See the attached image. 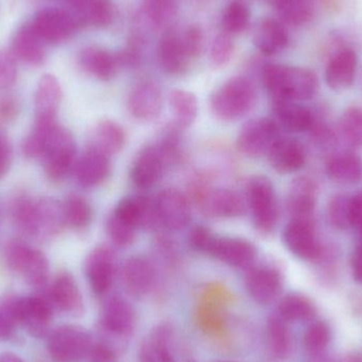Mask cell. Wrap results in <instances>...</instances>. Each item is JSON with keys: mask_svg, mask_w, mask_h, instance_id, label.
Instances as JSON below:
<instances>
[{"mask_svg": "<svg viewBox=\"0 0 362 362\" xmlns=\"http://www.w3.org/2000/svg\"><path fill=\"white\" fill-rule=\"evenodd\" d=\"M112 157L89 146L76 163V177L83 187H95L107 180L112 172Z\"/></svg>", "mask_w": 362, "mask_h": 362, "instance_id": "7402d4cb", "label": "cell"}, {"mask_svg": "<svg viewBox=\"0 0 362 362\" xmlns=\"http://www.w3.org/2000/svg\"><path fill=\"white\" fill-rule=\"evenodd\" d=\"M91 362H116L117 354L114 349L104 342L93 344L89 352Z\"/></svg>", "mask_w": 362, "mask_h": 362, "instance_id": "816d5d0a", "label": "cell"}, {"mask_svg": "<svg viewBox=\"0 0 362 362\" xmlns=\"http://www.w3.org/2000/svg\"><path fill=\"white\" fill-rule=\"evenodd\" d=\"M318 187L308 176H299L291 181L287 194L286 208L291 218L313 219L316 209Z\"/></svg>", "mask_w": 362, "mask_h": 362, "instance_id": "d4e9b609", "label": "cell"}, {"mask_svg": "<svg viewBox=\"0 0 362 362\" xmlns=\"http://www.w3.org/2000/svg\"><path fill=\"white\" fill-rule=\"evenodd\" d=\"M66 225L76 230L88 227L93 219V209L89 202L80 195H70L63 204Z\"/></svg>", "mask_w": 362, "mask_h": 362, "instance_id": "74e56055", "label": "cell"}, {"mask_svg": "<svg viewBox=\"0 0 362 362\" xmlns=\"http://www.w3.org/2000/svg\"><path fill=\"white\" fill-rule=\"evenodd\" d=\"M121 280L129 295L144 297L154 287L156 272L150 259L141 255H133L123 263Z\"/></svg>", "mask_w": 362, "mask_h": 362, "instance_id": "d6986e66", "label": "cell"}, {"mask_svg": "<svg viewBox=\"0 0 362 362\" xmlns=\"http://www.w3.org/2000/svg\"><path fill=\"white\" fill-rule=\"evenodd\" d=\"M267 336L272 354L280 359L286 358L291 352V337L284 319L272 317L267 323Z\"/></svg>", "mask_w": 362, "mask_h": 362, "instance_id": "ab89813d", "label": "cell"}, {"mask_svg": "<svg viewBox=\"0 0 362 362\" xmlns=\"http://www.w3.org/2000/svg\"><path fill=\"white\" fill-rule=\"evenodd\" d=\"M217 235L213 233L208 227L202 225L194 226L187 235L189 246L202 255H210L214 246Z\"/></svg>", "mask_w": 362, "mask_h": 362, "instance_id": "7dc6e473", "label": "cell"}, {"mask_svg": "<svg viewBox=\"0 0 362 362\" xmlns=\"http://www.w3.org/2000/svg\"><path fill=\"white\" fill-rule=\"evenodd\" d=\"M283 23L293 27L308 25L316 13L317 0H269Z\"/></svg>", "mask_w": 362, "mask_h": 362, "instance_id": "d590c367", "label": "cell"}, {"mask_svg": "<svg viewBox=\"0 0 362 362\" xmlns=\"http://www.w3.org/2000/svg\"><path fill=\"white\" fill-rule=\"evenodd\" d=\"M253 42L263 54L276 55L288 46V33L281 21L265 18L255 29Z\"/></svg>", "mask_w": 362, "mask_h": 362, "instance_id": "4dcf8cb0", "label": "cell"}, {"mask_svg": "<svg viewBox=\"0 0 362 362\" xmlns=\"http://www.w3.org/2000/svg\"><path fill=\"white\" fill-rule=\"evenodd\" d=\"M329 329L325 323L313 325L304 336V344L310 352H319L329 344Z\"/></svg>", "mask_w": 362, "mask_h": 362, "instance_id": "c3c4849f", "label": "cell"}, {"mask_svg": "<svg viewBox=\"0 0 362 362\" xmlns=\"http://www.w3.org/2000/svg\"><path fill=\"white\" fill-rule=\"evenodd\" d=\"M137 323L135 310L124 298L114 296L106 300L101 310L102 329L117 337H127L133 333Z\"/></svg>", "mask_w": 362, "mask_h": 362, "instance_id": "e0dca14e", "label": "cell"}, {"mask_svg": "<svg viewBox=\"0 0 362 362\" xmlns=\"http://www.w3.org/2000/svg\"><path fill=\"white\" fill-rule=\"evenodd\" d=\"M262 81L272 101H308L318 93V78L308 68L268 64Z\"/></svg>", "mask_w": 362, "mask_h": 362, "instance_id": "6da1fadb", "label": "cell"}, {"mask_svg": "<svg viewBox=\"0 0 362 362\" xmlns=\"http://www.w3.org/2000/svg\"><path fill=\"white\" fill-rule=\"evenodd\" d=\"M0 362H23L17 355L12 353H4L0 355Z\"/></svg>", "mask_w": 362, "mask_h": 362, "instance_id": "6f0895ef", "label": "cell"}, {"mask_svg": "<svg viewBox=\"0 0 362 362\" xmlns=\"http://www.w3.org/2000/svg\"><path fill=\"white\" fill-rule=\"evenodd\" d=\"M340 131L349 146L353 148L362 146V110L349 107L340 119Z\"/></svg>", "mask_w": 362, "mask_h": 362, "instance_id": "7bdbcfd3", "label": "cell"}, {"mask_svg": "<svg viewBox=\"0 0 362 362\" xmlns=\"http://www.w3.org/2000/svg\"><path fill=\"white\" fill-rule=\"evenodd\" d=\"M167 160L157 144L142 148L131 168V180L138 189H150L163 177Z\"/></svg>", "mask_w": 362, "mask_h": 362, "instance_id": "ac0fdd59", "label": "cell"}, {"mask_svg": "<svg viewBox=\"0 0 362 362\" xmlns=\"http://www.w3.org/2000/svg\"><path fill=\"white\" fill-rule=\"evenodd\" d=\"M218 362H227V361H218Z\"/></svg>", "mask_w": 362, "mask_h": 362, "instance_id": "680465c9", "label": "cell"}, {"mask_svg": "<svg viewBox=\"0 0 362 362\" xmlns=\"http://www.w3.org/2000/svg\"><path fill=\"white\" fill-rule=\"evenodd\" d=\"M112 213L137 229H152L159 223L155 202L144 195L122 198Z\"/></svg>", "mask_w": 362, "mask_h": 362, "instance_id": "cb8c5ba5", "label": "cell"}, {"mask_svg": "<svg viewBox=\"0 0 362 362\" xmlns=\"http://www.w3.org/2000/svg\"><path fill=\"white\" fill-rule=\"evenodd\" d=\"M88 332L78 325H63L51 334L48 352L57 362H76L88 356L93 346Z\"/></svg>", "mask_w": 362, "mask_h": 362, "instance_id": "52a82bcc", "label": "cell"}, {"mask_svg": "<svg viewBox=\"0 0 362 362\" xmlns=\"http://www.w3.org/2000/svg\"><path fill=\"white\" fill-rule=\"evenodd\" d=\"M18 321L14 310V301H8L0 305V339L12 337Z\"/></svg>", "mask_w": 362, "mask_h": 362, "instance_id": "f907efd6", "label": "cell"}, {"mask_svg": "<svg viewBox=\"0 0 362 362\" xmlns=\"http://www.w3.org/2000/svg\"><path fill=\"white\" fill-rule=\"evenodd\" d=\"M250 23V10L245 2L233 0L226 6L223 15V27L226 33H243Z\"/></svg>", "mask_w": 362, "mask_h": 362, "instance_id": "b9f144b4", "label": "cell"}, {"mask_svg": "<svg viewBox=\"0 0 362 362\" xmlns=\"http://www.w3.org/2000/svg\"><path fill=\"white\" fill-rule=\"evenodd\" d=\"M15 216L18 225L31 235H54L66 225L63 204L53 198L23 200L17 204Z\"/></svg>", "mask_w": 362, "mask_h": 362, "instance_id": "3957f363", "label": "cell"}, {"mask_svg": "<svg viewBox=\"0 0 362 362\" xmlns=\"http://www.w3.org/2000/svg\"><path fill=\"white\" fill-rule=\"evenodd\" d=\"M154 202L159 223L170 231H180L189 225L191 206L187 196L178 189H163Z\"/></svg>", "mask_w": 362, "mask_h": 362, "instance_id": "4fadbf2b", "label": "cell"}, {"mask_svg": "<svg viewBox=\"0 0 362 362\" xmlns=\"http://www.w3.org/2000/svg\"><path fill=\"white\" fill-rule=\"evenodd\" d=\"M281 318L287 321H303L315 315V306L305 296L289 293L283 298L279 305Z\"/></svg>", "mask_w": 362, "mask_h": 362, "instance_id": "f35d334b", "label": "cell"}, {"mask_svg": "<svg viewBox=\"0 0 362 362\" xmlns=\"http://www.w3.org/2000/svg\"><path fill=\"white\" fill-rule=\"evenodd\" d=\"M257 93L255 85L246 76L226 81L211 97L213 114L221 121L240 120L255 108Z\"/></svg>", "mask_w": 362, "mask_h": 362, "instance_id": "7a4b0ae2", "label": "cell"}, {"mask_svg": "<svg viewBox=\"0 0 362 362\" xmlns=\"http://www.w3.org/2000/svg\"><path fill=\"white\" fill-rule=\"evenodd\" d=\"M245 285L247 293L257 303L269 304L282 291L283 274L272 264H255L247 272Z\"/></svg>", "mask_w": 362, "mask_h": 362, "instance_id": "7c38bea8", "label": "cell"}, {"mask_svg": "<svg viewBox=\"0 0 362 362\" xmlns=\"http://www.w3.org/2000/svg\"><path fill=\"white\" fill-rule=\"evenodd\" d=\"M55 305L68 314H78L83 310V300L80 289L70 272L57 274L51 289Z\"/></svg>", "mask_w": 362, "mask_h": 362, "instance_id": "836d02e7", "label": "cell"}, {"mask_svg": "<svg viewBox=\"0 0 362 362\" xmlns=\"http://www.w3.org/2000/svg\"><path fill=\"white\" fill-rule=\"evenodd\" d=\"M352 228L362 236V189L352 196Z\"/></svg>", "mask_w": 362, "mask_h": 362, "instance_id": "db71d44e", "label": "cell"}, {"mask_svg": "<svg viewBox=\"0 0 362 362\" xmlns=\"http://www.w3.org/2000/svg\"><path fill=\"white\" fill-rule=\"evenodd\" d=\"M234 49L235 46L230 34L221 33L217 35L210 50V61L213 67H225L231 61Z\"/></svg>", "mask_w": 362, "mask_h": 362, "instance_id": "bcb514c9", "label": "cell"}, {"mask_svg": "<svg viewBox=\"0 0 362 362\" xmlns=\"http://www.w3.org/2000/svg\"><path fill=\"white\" fill-rule=\"evenodd\" d=\"M357 57L354 51L344 49L332 57L325 70V81L329 88L344 91L350 88L356 76Z\"/></svg>", "mask_w": 362, "mask_h": 362, "instance_id": "f546056e", "label": "cell"}, {"mask_svg": "<svg viewBox=\"0 0 362 362\" xmlns=\"http://www.w3.org/2000/svg\"><path fill=\"white\" fill-rule=\"evenodd\" d=\"M106 230L110 240L117 247L125 248L133 244L138 229L112 213L108 217Z\"/></svg>", "mask_w": 362, "mask_h": 362, "instance_id": "ee69618b", "label": "cell"}, {"mask_svg": "<svg viewBox=\"0 0 362 362\" xmlns=\"http://www.w3.org/2000/svg\"><path fill=\"white\" fill-rule=\"evenodd\" d=\"M247 206L255 230L264 235L272 234L279 221L276 189L269 178L255 176L247 185Z\"/></svg>", "mask_w": 362, "mask_h": 362, "instance_id": "277c9868", "label": "cell"}, {"mask_svg": "<svg viewBox=\"0 0 362 362\" xmlns=\"http://www.w3.org/2000/svg\"><path fill=\"white\" fill-rule=\"evenodd\" d=\"M14 310L18 325H23L31 335L35 337L46 335L52 310L44 299L29 297L14 300Z\"/></svg>", "mask_w": 362, "mask_h": 362, "instance_id": "44dd1931", "label": "cell"}, {"mask_svg": "<svg viewBox=\"0 0 362 362\" xmlns=\"http://www.w3.org/2000/svg\"><path fill=\"white\" fill-rule=\"evenodd\" d=\"M78 63L84 71L100 81L112 80L120 67L117 55L95 46L83 49Z\"/></svg>", "mask_w": 362, "mask_h": 362, "instance_id": "f1b7e54d", "label": "cell"}, {"mask_svg": "<svg viewBox=\"0 0 362 362\" xmlns=\"http://www.w3.org/2000/svg\"><path fill=\"white\" fill-rule=\"evenodd\" d=\"M194 199L204 214L219 218H236L246 213L247 204L238 192L196 185Z\"/></svg>", "mask_w": 362, "mask_h": 362, "instance_id": "8fae6325", "label": "cell"}, {"mask_svg": "<svg viewBox=\"0 0 362 362\" xmlns=\"http://www.w3.org/2000/svg\"><path fill=\"white\" fill-rule=\"evenodd\" d=\"M272 112L274 120L278 123L280 129L283 127L293 133L310 131L315 123L313 112L298 102L274 101Z\"/></svg>", "mask_w": 362, "mask_h": 362, "instance_id": "83f0119b", "label": "cell"}, {"mask_svg": "<svg viewBox=\"0 0 362 362\" xmlns=\"http://www.w3.org/2000/svg\"><path fill=\"white\" fill-rule=\"evenodd\" d=\"M30 23L47 45L66 42L81 28L80 23L69 10L59 8L38 11Z\"/></svg>", "mask_w": 362, "mask_h": 362, "instance_id": "30bf717a", "label": "cell"}, {"mask_svg": "<svg viewBox=\"0 0 362 362\" xmlns=\"http://www.w3.org/2000/svg\"><path fill=\"white\" fill-rule=\"evenodd\" d=\"M157 53L163 71L171 76H180L187 72L192 62L196 59L187 45L185 33L173 30L161 37Z\"/></svg>", "mask_w": 362, "mask_h": 362, "instance_id": "5bb4252c", "label": "cell"}, {"mask_svg": "<svg viewBox=\"0 0 362 362\" xmlns=\"http://www.w3.org/2000/svg\"><path fill=\"white\" fill-rule=\"evenodd\" d=\"M280 127L272 118H255L243 125L238 133V151L249 158H259L268 154L281 137Z\"/></svg>", "mask_w": 362, "mask_h": 362, "instance_id": "ba28073f", "label": "cell"}, {"mask_svg": "<svg viewBox=\"0 0 362 362\" xmlns=\"http://www.w3.org/2000/svg\"><path fill=\"white\" fill-rule=\"evenodd\" d=\"M267 156L270 167L280 174L296 173L306 163L305 148L293 138H279Z\"/></svg>", "mask_w": 362, "mask_h": 362, "instance_id": "4316f807", "label": "cell"}, {"mask_svg": "<svg viewBox=\"0 0 362 362\" xmlns=\"http://www.w3.org/2000/svg\"><path fill=\"white\" fill-rule=\"evenodd\" d=\"M210 257L232 267L249 269L257 261V250L245 238L217 236Z\"/></svg>", "mask_w": 362, "mask_h": 362, "instance_id": "ffe728a7", "label": "cell"}, {"mask_svg": "<svg viewBox=\"0 0 362 362\" xmlns=\"http://www.w3.org/2000/svg\"><path fill=\"white\" fill-rule=\"evenodd\" d=\"M46 42L29 23L21 25L15 32L11 42V52L18 61L37 67L46 62Z\"/></svg>", "mask_w": 362, "mask_h": 362, "instance_id": "484cf974", "label": "cell"}, {"mask_svg": "<svg viewBox=\"0 0 362 362\" xmlns=\"http://www.w3.org/2000/svg\"><path fill=\"white\" fill-rule=\"evenodd\" d=\"M18 112V105L10 98L0 100V118L4 120H13Z\"/></svg>", "mask_w": 362, "mask_h": 362, "instance_id": "9f6ffc18", "label": "cell"}, {"mask_svg": "<svg viewBox=\"0 0 362 362\" xmlns=\"http://www.w3.org/2000/svg\"><path fill=\"white\" fill-rule=\"evenodd\" d=\"M325 171L336 182L356 185L362 180V159L355 153H337L327 159Z\"/></svg>", "mask_w": 362, "mask_h": 362, "instance_id": "1f68e13d", "label": "cell"}, {"mask_svg": "<svg viewBox=\"0 0 362 362\" xmlns=\"http://www.w3.org/2000/svg\"><path fill=\"white\" fill-rule=\"evenodd\" d=\"M282 240L287 250L302 261L316 262L322 257L314 219L291 218L283 230Z\"/></svg>", "mask_w": 362, "mask_h": 362, "instance_id": "9c48e42d", "label": "cell"}, {"mask_svg": "<svg viewBox=\"0 0 362 362\" xmlns=\"http://www.w3.org/2000/svg\"><path fill=\"white\" fill-rule=\"evenodd\" d=\"M176 10L175 0H144L146 16L156 25L169 23L175 16Z\"/></svg>", "mask_w": 362, "mask_h": 362, "instance_id": "f6af8a7d", "label": "cell"}, {"mask_svg": "<svg viewBox=\"0 0 362 362\" xmlns=\"http://www.w3.org/2000/svg\"><path fill=\"white\" fill-rule=\"evenodd\" d=\"M351 267H352V274L355 280L362 284V236H359L356 248L353 251Z\"/></svg>", "mask_w": 362, "mask_h": 362, "instance_id": "11a10c76", "label": "cell"}, {"mask_svg": "<svg viewBox=\"0 0 362 362\" xmlns=\"http://www.w3.org/2000/svg\"><path fill=\"white\" fill-rule=\"evenodd\" d=\"M327 217L332 227L335 229L352 228V196L344 193L332 196L327 206Z\"/></svg>", "mask_w": 362, "mask_h": 362, "instance_id": "60d3db41", "label": "cell"}, {"mask_svg": "<svg viewBox=\"0 0 362 362\" xmlns=\"http://www.w3.org/2000/svg\"><path fill=\"white\" fill-rule=\"evenodd\" d=\"M173 327L170 323L157 325L144 338L138 352L139 362H176L173 353Z\"/></svg>", "mask_w": 362, "mask_h": 362, "instance_id": "603a6c76", "label": "cell"}, {"mask_svg": "<svg viewBox=\"0 0 362 362\" xmlns=\"http://www.w3.org/2000/svg\"><path fill=\"white\" fill-rule=\"evenodd\" d=\"M76 155L74 136L59 125L49 137L44 154L40 157L44 161L47 177L52 181L65 180L74 168Z\"/></svg>", "mask_w": 362, "mask_h": 362, "instance_id": "5b68a950", "label": "cell"}, {"mask_svg": "<svg viewBox=\"0 0 362 362\" xmlns=\"http://www.w3.org/2000/svg\"><path fill=\"white\" fill-rule=\"evenodd\" d=\"M85 272L95 295H105L112 288L116 276V253L110 247H97L87 257Z\"/></svg>", "mask_w": 362, "mask_h": 362, "instance_id": "9a60e30c", "label": "cell"}, {"mask_svg": "<svg viewBox=\"0 0 362 362\" xmlns=\"http://www.w3.org/2000/svg\"><path fill=\"white\" fill-rule=\"evenodd\" d=\"M12 158V146L10 141L6 135L0 132V180L8 173Z\"/></svg>", "mask_w": 362, "mask_h": 362, "instance_id": "f5cc1de1", "label": "cell"}, {"mask_svg": "<svg viewBox=\"0 0 362 362\" xmlns=\"http://www.w3.org/2000/svg\"><path fill=\"white\" fill-rule=\"evenodd\" d=\"M16 78V59L11 51L0 49V88L13 86Z\"/></svg>", "mask_w": 362, "mask_h": 362, "instance_id": "681fc988", "label": "cell"}, {"mask_svg": "<svg viewBox=\"0 0 362 362\" xmlns=\"http://www.w3.org/2000/svg\"><path fill=\"white\" fill-rule=\"evenodd\" d=\"M62 93L59 80L52 74H44L36 88L35 119H55L61 104Z\"/></svg>", "mask_w": 362, "mask_h": 362, "instance_id": "d6a6232c", "label": "cell"}, {"mask_svg": "<svg viewBox=\"0 0 362 362\" xmlns=\"http://www.w3.org/2000/svg\"><path fill=\"white\" fill-rule=\"evenodd\" d=\"M169 103L176 127L183 131L195 122L198 115V101L193 93L174 89L170 93Z\"/></svg>", "mask_w": 362, "mask_h": 362, "instance_id": "8d00e7d4", "label": "cell"}, {"mask_svg": "<svg viewBox=\"0 0 362 362\" xmlns=\"http://www.w3.org/2000/svg\"><path fill=\"white\" fill-rule=\"evenodd\" d=\"M8 267L18 272L28 284L40 287L46 284L49 276V262L46 255L23 243H11L6 250Z\"/></svg>", "mask_w": 362, "mask_h": 362, "instance_id": "8992f818", "label": "cell"}, {"mask_svg": "<svg viewBox=\"0 0 362 362\" xmlns=\"http://www.w3.org/2000/svg\"><path fill=\"white\" fill-rule=\"evenodd\" d=\"M163 95L160 87L153 81L136 85L127 99V110L136 120L151 122L163 112Z\"/></svg>", "mask_w": 362, "mask_h": 362, "instance_id": "2e32d148", "label": "cell"}, {"mask_svg": "<svg viewBox=\"0 0 362 362\" xmlns=\"http://www.w3.org/2000/svg\"><path fill=\"white\" fill-rule=\"evenodd\" d=\"M93 139L91 146H95L112 157L124 148L127 134L124 129L116 121L103 120L95 127Z\"/></svg>", "mask_w": 362, "mask_h": 362, "instance_id": "e575fe53", "label": "cell"}]
</instances>
